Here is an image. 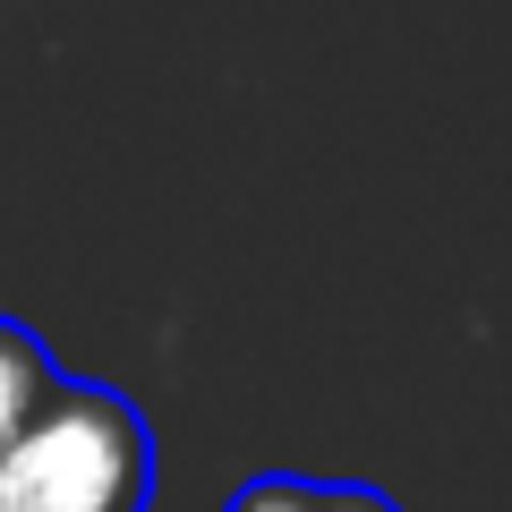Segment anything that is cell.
Returning <instances> with one entry per match:
<instances>
[{
    "label": "cell",
    "instance_id": "obj_1",
    "mask_svg": "<svg viewBox=\"0 0 512 512\" xmlns=\"http://www.w3.org/2000/svg\"><path fill=\"white\" fill-rule=\"evenodd\" d=\"M154 495V436L120 384H77L26 419L0 453V512H146Z\"/></svg>",
    "mask_w": 512,
    "mask_h": 512
},
{
    "label": "cell",
    "instance_id": "obj_3",
    "mask_svg": "<svg viewBox=\"0 0 512 512\" xmlns=\"http://www.w3.org/2000/svg\"><path fill=\"white\" fill-rule=\"evenodd\" d=\"M308 512H402L384 487H359V478H308Z\"/></svg>",
    "mask_w": 512,
    "mask_h": 512
},
{
    "label": "cell",
    "instance_id": "obj_2",
    "mask_svg": "<svg viewBox=\"0 0 512 512\" xmlns=\"http://www.w3.org/2000/svg\"><path fill=\"white\" fill-rule=\"evenodd\" d=\"M52 393H60L52 342H35V325H18V316H0V453L26 436V419H35Z\"/></svg>",
    "mask_w": 512,
    "mask_h": 512
}]
</instances>
